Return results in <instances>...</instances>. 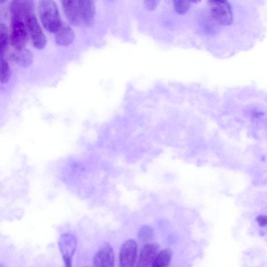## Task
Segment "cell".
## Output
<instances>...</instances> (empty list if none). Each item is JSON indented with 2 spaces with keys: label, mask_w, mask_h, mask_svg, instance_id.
<instances>
[{
  "label": "cell",
  "mask_w": 267,
  "mask_h": 267,
  "mask_svg": "<svg viewBox=\"0 0 267 267\" xmlns=\"http://www.w3.org/2000/svg\"><path fill=\"white\" fill-rule=\"evenodd\" d=\"M74 32L72 28L66 24L61 25L60 28L55 33L56 42L60 46H68L74 41Z\"/></svg>",
  "instance_id": "12"
},
{
  "label": "cell",
  "mask_w": 267,
  "mask_h": 267,
  "mask_svg": "<svg viewBox=\"0 0 267 267\" xmlns=\"http://www.w3.org/2000/svg\"><path fill=\"white\" fill-rule=\"evenodd\" d=\"M12 56V59L21 67L27 68L32 64L33 54L31 51L27 48L16 49Z\"/></svg>",
  "instance_id": "13"
},
{
  "label": "cell",
  "mask_w": 267,
  "mask_h": 267,
  "mask_svg": "<svg viewBox=\"0 0 267 267\" xmlns=\"http://www.w3.org/2000/svg\"><path fill=\"white\" fill-rule=\"evenodd\" d=\"M62 5L69 23L74 26L81 25L78 1H62Z\"/></svg>",
  "instance_id": "11"
},
{
  "label": "cell",
  "mask_w": 267,
  "mask_h": 267,
  "mask_svg": "<svg viewBox=\"0 0 267 267\" xmlns=\"http://www.w3.org/2000/svg\"><path fill=\"white\" fill-rule=\"evenodd\" d=\"M159 246L156 244L144 245L140 252L137 267H149L152 265L158 254Z\"/></svg>",
  "instance_id": "9"
},
{
  "label": "cell",
  "mask_w": 267,
  "mask_h": 267,
  "mask_svg": "<svg viewBox=\"0 0 267 267\" xmlns=\"http://www.w3.org/2000/svg\"><path fill=\"white\" fill-rule=\"evenodd\" d=\"M137 251L136 241L133 239L126 240L120 249V267H133L136 261Z\"/></svg>",
  "instance_id": "7"
},
{
  "label": "cell",
  "mask_w": 267,
  "mask_h": 267,
  "mask_svg": "<svg viewBox=\"0 0 267 267\" xmlns=\"http://www.w3.org/2000/svg\"><path fill=\"white\" fill-rule=\"evenodd\" d=\"M38 12L44 28L49 32L55 33L62 24L56 3L52 0H43L38 5Z\"/></svg>",
  "instance_id": "1"
},
{
  "label": "cell",
  "mask_w": 267,
  "mask_h": 267,
  "mask_svg": "<svg viewBox=\"0 0 267 267\" xmlns=\"http://www.w3.org/2000/svg\"><path fill=\"white\" fill-rule=\"evenodd\" d=\"M172 257L170 249H164L158 253L151 267H168Z\"/></svg>",
  "instance_id": "14"
},
{
  "label": "cell",
  "mask_w": 267,
  "mask_h": 267,
  "mask_svg": "<svg viewBox=\"0 0 267 267\" xmlns=\"http://www.w3.org/2000/svg\"><path fill=\"white\" fill-rule=\"evenodd\" d=\"M26 23L34 46L38 49H44L47 43V38L35 15L29 17Z\"/></svg>",
  "instance_id": "5"
},
{
  "label": "cell",
  "mask_w": 267,
  "mask_h": 267,
  "mask_svg": "<svg viewBox=\"0 0 267 267\" xmlns=\"http://www.w3.org/2000/svg\"><path fill=\"white\" fill-rule=\"evenodd\" d=\"M1 82L2 84H7L11 77V70L8 62L4 59L1 58Z\"/></svg>",
  "instance_id": "18"
},
{
  "label": "cell",
  "mask_w": 267,
  "mask_h": 267,
  "mask_svg": "<svg viewBox=\"0 0 267 267\" xmlns=\"http://www.w3.org/2000/svg\"><path fill=\"white\" fill-rule=\"evenodd\" d=\"M208 5L210 14L216 22L224 26L232 23L233 14L229 4L223 1H209Z\"/></svg>",
  "instance_id": "2"
},
{
  "label": "cell",
  "mask_w": 267,
  "mask_h": 267,
  "mask_svg": "<svg viewBox=\"0 0 267 267\" xmlns=\"http://www.w3.org/2000/svg\"><path fill=\"white\" fill-rule=\"evenodd\" d=\"M154 236V232L152 227L149 225H144L140 228L138 233V239L142 241H147Z\"/></svg>",
  "instance_id": "17"
},
{
  "label": "cell",
  "mask_w": 267,
  "mask_h": 267,
  "mask_svg": "<svg viewBox=\"0 0 267 267\" xmlns=\"http://www.w3.org/2000/svg\"><path fill=\"white\" fill-rule=\"evenodd\" d=\"M35 2L32 0H15L10 5L11 18L27 21V18L34 15Z\"/></svg>",
  "instance_id": "6"
},
{
  "label": "cell",
  "mask_w": 267,
  "mask_h": 267,
  "mask_svg": "<svg viewBox=\"0 0 267 267\" xmlns=\"http://www.w3.org/2000/svg\"><path fill=\"white\" fill-rule=\"evenodd\" d=\"M196 3L195 2L187 1H174V8L177 14L183 15L188 11L190 8L192 7L193 4Z\"/></svg>",
  "instance_id": "16"
},
{
  "label": "cell",
  "mask_w": 267,
  "mask_h": 267,
  "mask_svg": "<svg viewBox=\"0 0 267 267\" xmlns=\"http://www.w3.org/2000/svg\"><path fill=\"white\" fill-rule=\"evenodd\" d=\"M114 254L112 246L105 243L97 251L93 258V267H114Z\"/></svg>",
  "instance_id": "8"
},
{
  "label": "cell",
  "mask_w": 267,
  "mask_h": 267,
  "mask_svg": "<svg viewBox=\"0 0 267 267\" xmlns=\"http://www.w3.org/2000/svg\"><path fill=\"white\" fill-rule=\"evenodd\" d=\"M88 267V266H87ZM89 267V266H88Z\"/></svg>",
  "instance_id": "22"
},
{
  "label": "cell",
  "mask_w": 267,
  "mask_h": 267,
  "mask_svg": "<svg viewBox=\"0 0 267 267\" xmlns=\"http://www.w3.org/2000/svg\"><path fill=\"white\" fill-rule=\"evenodd\" d=\"M81 24L90 26L94 20L95 6L94 3L89 0L78 1Z\"/></svg>",
  "instance_id": "10"
},
{
  "label": "cell",
  "mask_w": 267,
  "mask_h": 267,
  "mask_svg": "<svg viewBox=\"0 0 267 267\" xmlns=\"http://www.w3.org/2000/svg\"><path fill=\"white\" fill-rule=\"evenodd\" d=\"M9 43L8 31L6 25L1 23L0 24V56L1 58L4 57L6 53Z\"/></svg>",
  "instance_id": "15"
},
{
  "label": "cell",
  "mask_w": 267,
  "mask_h": 267,
  "mask_svg": "<svg viewBox=\"0 0 267 267\" xmlns=\"http://www.w3.org/2000/svg\"><path fill=\"white\" fill-rule=\"evenodd\" d=\"M256 220L261 227H263L267 225V216L266 215H261L258 216Z\"/></svg>",
  "instance_id": "19"
},
{
  "label": "cell",
  "mask_w": 267,
  "mask_h": 267,
  "mask_svg": "<svg viewBox=\"0 0 267 267\" xmlns=\"http://www.w3.org/2000/svg\"><path fill=\"white\" fill-rule=\"evenodd\" d=\"M77 245V239L72 234L66 233L60 237L59 246L65 267H73V259Z\"/></svg>",
  "instance_id": "4"
},
{
  "label": "cell",
  "mask_w": 267,
  "mask_h": 267,
  "mask_svg": "<svg viewBox=\"0 0 267 267\" xmlns=\"http://www.w3.org/2000/svg\"><path fill=\"white\" fill-rule=\"evenodd\" d=\"M28 40V28L25 21L11 18V42L16 49L24 48Z\"/></svg>",
  "instance_id": "3"
},
{
  "label": "cell",
  "mask_w": 267,
  "mask_h": 267,
  "mask_svg": "<svg viewBox=\"0 0 267 267\" xmlns=\"http://www.w3.org/2000/svg\"><path fill=\"white\" fill-rule=\"evenodd\" d=\"M0 267H5L3 265L1 264V265H0Z\"/></svg>",
  "instance_id": "21"
},
{
  "label": "cell",
  "mask_w": 267,
  "mask_h": 267,
  "mask_svg": "<svg viewBox=\"0 0 267 267\" xmlns=\"http://www.w3.org/2000/svg\"><path fill=\"white\" fill-rule=\"evenodd\" d=\"M158 1H147L145 2L146 7L149 10H155L158 5Z\"/></svg>",
  "instance_id": "20"
}]
</instances>
